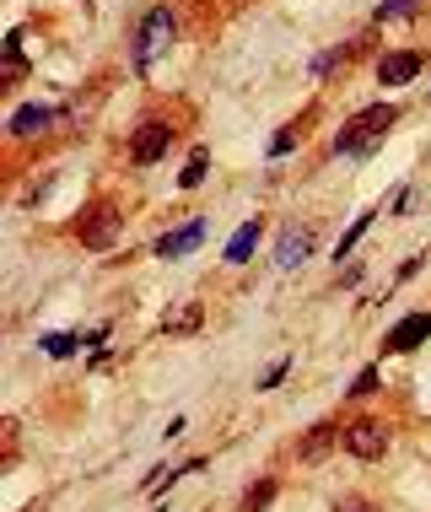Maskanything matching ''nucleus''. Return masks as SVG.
<instances>
[{
  "label": "nucleus",
  "mask_w": 431,
  "mask_h": 512,
  "mask_svg": "<svg viewBox=\"0 0 431 512\" xmlns=\"http://www.w3.org/2000/svg\"><path fill=\"white\" fill-rule=\"evenodd\" d=\"M394 124H399V103H367V108H356V114L335 130L329 151H335V157H372V151L388 141Z\"/></svg>",
  "instance_id": "1"
},
{
  "label": "nucleus",
  "mask_w": 431,
  "mask_h": 512,
  "mask_svg": "<svg viewBox=\"0 0 431 512\" xmlns=\"http://www.w3.org/2000/svg\"><path fill=\"white\" fill-rule=\"evenodd\" d=\"M178 44V17L173 6H151L141 22H135V38H130V71L135 76H151L162 60L173 54Z\"/></svg>",
  "instance_id": "2"
},
{
  "label": "nucleus",
  "mask_w": 431,
  "mask_h": 512,
  "mask_svg": "<svg viewBox=\"0 0 431 512\" xmlns=\"http://www.w3.org/2000/svg\"><path fill=\"white\" fill-rule=\"evenodd\" d=\"M340 448L351 453L356 464H383L394 453V421L361 410V415H345V432H340Z\"/></svg>",
  "instance_id": "3"
},
{
  "label": "nucleus",
  "mask_w": 431,
  "mask_h": 512,
  "mask_svg": "<svg viewBox=\"0 0 431 512\" xmlns=\"http://www.w3.org/2000/svg\"><path fill=\"white\" fill-rule=\"evenodd\" d=\"M71 232H76L81 248H92V254H108V248L124 238V211H119L114 200H92Z\"/></svg>",
  "instance_id": "4"
},
{
  "label": "nucleus",
  "mask_w": 431,
  "mask_h": 512,
  "mask_svg": "<svg viewBox=\"0 0 431 512\" xmlns=\"http://www.w3.org/2000/svg\"><path fill=\"white\" fill-rule=\"evenodd\" d=\"M421 345H431V308H410V313H399L394 324L383 329V340H378V362H394V356H415Z\"/></svg>",
  "instance_id": "5"
},
{
  "label": "nucleus",
  "mask_w": 431,
  "mask_h": 512,
  "mask_svg": "<svg viewBox=\"0 0 431 512\" xmlns=\"http://www.w3.org/2000/svg\"><path fill=\"white\" fill-rule=\"evenodd\" d=\"M173 141H178L173 119H141L135 135H130V168H157V162L173 151Z\"/></svg>",
  "instance_id": "6"
},
{
  "label": "nucleus",
  "mask_w": 431,
  "mask_h": 512,
  "mask_svg": "<svg viewBox=\"0 0 431 512\" xmlns=\"http://www.w3.org/2000/svg\"><path fill=\"white\" fill-rule=\"evenodd\" d=\"M313 254H318V227L313 221H286V227L275 232V248H270L275 270H302Z\"/></svg>",
  "instance_id": "7"
},
{
  "label": "nucleus",
  "mask_w": 431,
  "mask_h": 512,
  "mask_svg": "<svg viewBox=\"0 0 431 512\" xmlns=\"http://www.w3.org/2000/svg\"><path fill=\"white\" fill-rule=\"evenodd\" d=\"M205 238H211V216H189V221H178V227L162 232V238L151 243V254H157L162 265H173V259H189Z\"/></svg>",
  "instance_id": "8"
},
{
  "label": "nucleus",
  "mask_w": 431,
  "mask_h": 512,
  "mask_svg": "<svg viewBox=\"0 0 431 512\" xmlns=\"http://www.w3.org/2000/svg\"><path fill=\"white\" fill-rule=\"evenodd\" d=\"M340 432H345V421H340V415H324V421H313L308 432H302L297 442H291V453H297V464H324L329 453L340 448Z\"/></svg>",
  "instance_id": "9"
},
{
  "label": "nucleus",
  "mask_w": 431,
  "mask_h": 512,
  "mask_svg": "<svg viewBox=\"0 0 431 512\" xmlns=\"http://www.w3.org/2000/svg\"><path fill=\"white\" fill-rule=\"evenodd\" d=\"M421 71H426V54L421 49H388V54H378V65H372L378 87H410Z\"/></svg>",
  "instance_id": "10"
},
{
  "label": "nucleus",
  "mask_w": 431,
  "mask_h": 512,
  "mask_svg": "<svg viewBox=\"0 0 431 512\" xmlns=\"http://www.w3.org/2000/svg\"><path fill=\"white\" fill-rule=\"evenodd\" d=\"M205 324H211V313H205V302H168V313H162V335L168 340H194L205 335Z\"/></svg>",
  "instance_id": "11"
},
{
  "label": "nucleus",
  "mask_w": 431,
  "mask_h": 512,
  "mask_svg": "<svg viewBox=\"0 0 431 512\" xmlns=\"http://www.w3.org/2000/svg\"><path fill=\"white\" fill-rule=\"evenodd\" d=\"M65 119V108H44V103H22L17 114H11V141H38V135H49L54 124Z\"/></svg>",
  "instance_id": "12"
},
{
  "label": "nucleus",
  "mask_w": 431,
  "mask_h": 512,
  "mask_svg": "<svg viewBox=\"0 0 431 512\" xmlns=\"http://www.w3.org/2000/svg\"><path fill=\"white\" fill-rule=\"evenodd\" d=\"M259 243H264V221H259V216H248L243 227L227 238V248H221V265H232V270H238V265H248Z\"/></svg>",
  "instance_id": "13"
},
{
  "label": "nucleus",
  "mask_w": 431,
  "mask_h": 512,
  "mask_svg": "<svg viewBox=\"0 0 431 512\" xmlns=\"http://www.w3.org/2000/svg\"><path fill=\"white\" fill-rule=\"evenodd\" d=\"M313 119H318V103H308V108H302V114L291 119V124H281V130H275V141H270V162H281V157H291V151H297L302 141H308Z\"/></svg>",
  "instance_id": "14"
},
{
  "label": "nucleus",
  "mask_w": 431,
  "mask_h": 512,
  "mask_svg": "<svg viewBox=\"0 0 431 512\" xmlns=\"http://www.w3.org/2000/svg\"><path fill=\"white\" fill-rule=\"evenodd\" d=\"M275 496H281V475H259V480H248V486H243L238 512H270Z\"/></svg>",
  "instance_id": "15"
},
{
  "label": "nucleus",
  "mask_w": 431,
  "mask_h": 512,
  "mask_svg": "<svg viewBox=\"0 0 431 512\" xmlns=\"http://www.w3.org/2000/svg\"><path fill=\"white\" fill-rule=\"evenodd\" d=\"M38 351H44L49 362H71L87 345H81V329H54V335H38Z\"/></svg>",
  "instance_id": "16"
},
{
  "label": "nucleus",
  "mask_w": 431,
  "mask_h": 512,
  "mask_svg": "<svg viewBox=\"0 0 431 512\" xmlns=\"http://www.w3.org/2000/svg\"><path fill=\"white\" fill-rule=\"evenodd\" d=\"M378 389H383V362H367V367L351 378V389H345V405H367Z\"/></svg>",
  "instance_id": "17"
},
{
  "label": "nucleus",
  "mask_w": 431,
  "mask_h": 512,
  "mask_svg": "<svg viewBox=\"0 0 431 512\" xmlns=\"http://www.w3.org/2000/svg\"><path fill=\"white\" fill-rule=\"evenodd\" d=\"M205 178H211V146H194L189 162H184V173H178V189H184V195H194Z\"/></svg>",
  "instance_id": "18"
},
{
  "label": "nucleus",
  "mask_w": 431,
  "mask_h": 512,
  "mask_svg": "<svg viewBox=\"0 0 431 512\" xmlns=\"http://www.w3.org/2000/svg\"><path fill=\"white\" fill-rule=\"evenodd\" d=\"M378 216H383V211H361V216L351 221V227L340 232V238H335V265H340V259H351V254H356V243L372 232V221H378Z\"/></svg>",
  "instance_id": "19"
},
{
  "label": "nucleus",
  "mask_w": 431,
  "mask_h": 512,
  "mask_svg": "<svg viewBox=\"0 0 431 512\" xmlns=\"http://www.w3.org/2000/svg\"><path fill=\"white\" fill-rule=\"evenodd\" d=\"M27 76V54H22V33H6V60H0V81L6 87H17Z\"/></svg>",
  "instance_id": "20"
},
{
  "label": "nucleus",
  "mask_w": 431,
  "mask_h": 512,
  "mask_svg": "<svg viewBox=\"0 0 431 512\" xmlns=\"http://www.w3.org/2000/svg\"><path fill=\"white\" fill-rule=\"evenodd\" d=\"M356 49H361V38H351V44H335V49H324V54H318V60L308 65V76H313V81H324L329 71H335V65H345V60H351Z\"/></svg>",
  "instance_id": "21"
},
{
  "label": "nucleus",
  "mask_w": 431,
  "mask_h": 512,
  "mask_svg": "<svg viewBox=\"0 0 431 512\" xmlns=\"http://www.w3.org/2000/svg\"><path fill=\"white\" fill-rule=\"evenodd\" d=\"M415 11H426V0H383V6L372 11V22L388 27V22H405V17H415Z\"/></svg>",
  "instance_id": "22"
},
{
  "label": "nucleus",
  "mask_w": 431,
  "mask_h": 512,
  "mask_svg": "<svg viewBox=\"0 0 431 512\" xmlns=\"http://www.w3.org/2000/svg\"><path fill=\"white\" fill-rule=\"evenodd\" d=\"M291 367H297L291 356H281V362H270V367H264V378L254 383V389H259V394H275V389H281V383L291 378Z\"/></svg>",
  "instance_id": "23"
},
{
  "label": "nucleus",
  "mask_w": 431,
  "mask_h": 512,
  "mask_svg": "<svg viewBox=\"0 0 431 512\" xmlns=\"http://www.w3.org/2000/svg\"><path fill=\"white\" fill-rule=\"evenodd\" d=\"M114 340V318H103V324H92V329H81V345L87 351H103V345Z\"/></svg>",
  "instance_id": "24"
},
{
  "label": "nucleus",
  "mask_w": 431,
  "mask_h": 512,
  "mask_svg": "<svg viewBox=\"0 0 431 512\" xmlns=\"http://www.w3.org/2000/svg\"><path fill=\"white\" fill-rule=\"evenodd\" d=\"M361 281H367V265H361V259H345V265H340V281H335V286H340V292H356Z\"/></svg>",
  "instance_id": "25"
},
{
  "label": "nucleus",
  "mask_w": 431,
  "mask_h": 512,
  "mask_svg": "<svg viewBox=\"0 0 431 512\" xmlns=\"http://www.w3.org/2000/svg\"><path fill=\"white\" fill-rule=\"evenodd\" d=\"M410 205H415V184H399L394 200L383 205V216H410Z\"/></svg>",
  "instance_id": "26"
},
{
  "label": "nucleus",
  "mask_w": 431,
  "mask_h": 512,
  "mask_svg": "<svg viewBox=\"0 0 431 512\" xmlns=\"http://www.w3.org/2000/svg\"><path fill=\"white\" fill-rule=\"evenodd\" d=\"M426 265H431V254H410V259H405V265H399V270H394V286H410V281H415V275H421Z\"/></svg>",
  "instance_id": "27"
},
{
  "label": "nucleus",
  "mask_w": 431,
  "mask_h": 512,
  "mask_svg": "<svg viewBox=\"0 0 431 512\" xmlns=\"http://www.w3.org/2000/svg\"><path fill=\"white\" fill-rule=\"evenodd\" d=\"M335 512H383V507L372 502V496H361V491H351V496H340V502H335Z\"/></svg>",
  "instance_id": "28"
},
{
  "label": "nucleus",
  "mask_w": 431,
  "mask_h": 512,
  "mask_svg": "<svg viewBox=\"0 0 431 512\" xmlns=\"http://www.w3.org/2000/svg\"><path fill=\"white\" fill-rule=\"evenodd\" d=\"M184 432H189V415H173V421H168V432H162V437L173 442V437H184Z\"/></svg>",
  "instance_id": "29"
},
{
  "label": "nucleus",
  "mask_w": 431,
  "mask_h": 512,
  "mask_svg": "<svg viewBox=\"0 0 431 512\" xmlns=\"http://www.w3.org/2000/svg\"><path fill=\"white\" fill-rule=\"evenodd\" d=\"M151 512H168V502H157V507H151Z\"/></svg>",
  "instance_id": "30"
}]
</instances>
